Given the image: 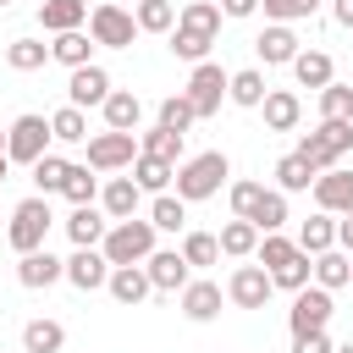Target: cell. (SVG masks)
<instances>
[{
  "mask_svg": "<svg viewBox=\"0 0 353 353\" xmlns=\"http://www.w3.org/2000/svg\"><path fill=\"white\" fill-rule=\"evenodd\" d=\"M259 6H265V17L281 22V28H292V22H303V17L320 11V0H259Z\"/></svg>",
  "mask_w": 353,
  "mask_h": 353,
  "instance_id": "bcb514c9",
  "label": "cell"
},
{
  "mask_svg": "<svg viewBox=\"0 0 353 353\" xmlns=\"http://www.w3.org/2000/svg\"><path fill=\"white\" fill-rule=\"evenodd\" d=\"M88 39L99 44V50H132V39H138V22H132V11L127 6H94L88 11Z\"/></svg>",
  "mask_w": 353,
  "mask_h": 353,
  "instance_id": "8992f818",
  "label": "cell"
},
{
  "mask_svg": "<svg viewBox=\"0 0 353 353\" xmlns=\"http://www.w3.org/2000/svg\"><path fill=\"white\" fill-rule=\"evenodd\" d=\"M259 110H265V127H270V132H292L298 116H303V99H298L292 88H265Z\"/></svg>",
  "mask_w": 353,
  "mask_h": 353,
  "instance_id": "44dd1931",
  "label": "cell"
},
{
  "mask_svg": "<svg viewBox=\"0 0 353 353\" xmlns=\"http://www.w3.org/2000/svg\"><path fill=\"white\" fill-rule=\"evenodd\" d=\"M105 132H138V116H143V99L132 88H110L105 94Z\"/></svg>",
  "mask_w": 353,
  "mask_h": 353,
  "instance_id": "ffe728a7",
  "label": "cell"
},
{
  "mask_svg": "<svg viewBox=\"0 0 353 353\" xmlns=\"http://www.w3.org/2000/svg\"><path fill=\"white\" fill-rule=\"evenodd\" d=\"M254 55H259L265 66H292V55H298V33L281 28V22H265V33L254 39Z\"/></svg>",
  "mask_w": 353,
  "mask_h": 353,
  "instance_id": "d6986e66",
  "label": "cell"
},
{
  "mask_svg": "<svg viewBox=\"0 0 353 353\" xmlns=\"http://www.w3.org/2000/svg\"><path fill=\"white\" fill-rule=\"evenodd\" d=\"M325 248H336V215H309L303 226H298V254H325Z\"/></svg>",
  "mask_w": 353,
  "mask_h": 353,
  "instance_id": "83f0119b",
  "label": "cell"
},
{
  "mask_svg": "<svg viewBox=\"0 0 353 353\" xmlns=\"http://www.w3.org/2000/svg\"><path fill=\"white\" fill-rule=\"evenodd\" d=\"M6 176H11V160H6V149H0V188H6Z\"/></svg>",
  "mask_w": 353,
  "mask_h": 353,
  "instance_id": "11a10c76",
  "label": "cell"
},
{
  "mask_svg": "<svg viewBox=\"0 0 353 353\" xmlns=\"http://www.w3.org/2000/svg\"><path fill=\"white\" fill-rule=\"evenodd\" d=\"M39 154H50V116H17L6 127V160L11 165H33Z\"/></svg>",
  "mask_w": 353,
  "mask_h": 353,
  "instance_id": "5b68a950",
  "label": "cell"
},
{
  "mask_svg": "<svg viewBox=\"0 0 353 353\" xmlns=\"http://www.w3.org/2000/svg\"><path fill=\"white\" fill-rule=\"evenodd\" d=\"M336 342L325 336V331H309V336H292V353H331Z\"/></svg>",
  "mask_w": 353,
  "mask_h": 353,
  "instance_id": "f907efd6",
  "label": "cell"
},
{
  "mask_svg": "<svg viewBox=\"0 0 353 353\" xmlns=\"http://www.w3.org/2000/svg\"><path fill=\"white\" fill-rule=\"evenodd\" d=\"M99 210H105V221H132V215L143 210V188H138L132 176H110V182L99 188Z\"/></svg>",
  "mask_w": 353,
  "mask_h": 353,
  "instance_id": "9a60e30c",
  "label": "cell"
},
{
  "mask_svg": "<svg viewBox=\"0 0 353 353\" xmlns=\"http://www.w3.org/2000/svg\"><path fill=\"white\" fill-rule=\"evenodd\" d=\"M176 28L204 33V39H221V6H210V0H188V6L176 11Z\"/></svg>",
  "mask_w": 353,
  "mask_h": 353,
  "instance_id": "f546056e",
  "label": "cell"
},
{
  "mask_svg": "<svg viewBox=\"0 0 353 353\" xmlns=\"http://www.w3.org/2000/svg\"><path fill=\"white\" fill-rule=\"evenodd\" d=\"M292 254H298V243H292V237H281V232H265V237H259V248H254V259H259L265 270H281Z\"/></svg>",
  "mask_w": 353,
  "mask_h": 353,
  "instance_id": "ee69618b",
  "label": "cell"
},
{
  "mask_svg": "<svg viewBox=\"0 0 353 353\" xmlns=\"http://www.w3.org/2000/svg\"><path fill=\"white\" fill-rule=\"evenodd\" d=\"M0 149H6V127H0Z\"/></svg>",
  "mask_w": 353,
  "mask_h": 353,
  "instance_id": "6f0895ef",
  "label": "cell"
},
{
  "mask_svg": "<svg viewBox=\"0 0 353 353\" xmlns=\"http://www.w3.org/2000/svg\"><path fill=\"white\" fill-rule=\"evenodd\" d=\"M149 226H154V232H182V226H188V204H182L176 193H154V204H149Z\"/></svg>",
  "mask_w": 353,
  "mask_h": 353,
  "instance_id": "8d00e7d4",
  "label": "cell"
},
{
  "mask_svg": "<svg viewBox=\"0 0 353 353\" xmlns=\"http://www.w3.org/2000/svg\"><path fill=\"white\" fill-rule=\"evenodd\" d=\"M105 94H110V72H105L99 61L77 66V72L66 77V105H77V110H88V105H105Z\"/></svg>",
  "mask_w": 353,
  "mask_h": 353,
  "instance_id": "4fadbf2b",
  "label": "cell"
},
{
  "mask_svg": "<svg viewBox=\"0 0 353 353\" xmlns=\"http://www.w3.org/2000/svg\"><path fill=\"white\" fill-rule=\"evenodd\" d=\"M105 232H110V221H105L99 204H77V210L66 215V237H72V248H99Z\"/></svg>",
  "mask_w": 353,
  "mask_h": 353,
  "instance_id": "ac0fdd59",
  "label": "cell"
},
{
  "mask_svg": "<svg viewBox=\"0 0 353 353\" xmlns=\"http://www.w3.org/2000/svg\"><path fill=\"white\" fill-rule=\"evenodd\" d=\"M61 347H66L61 320H28L22 325V353H61Z\"/></svg>",
  "mask_w": 353,
  "mask_h": 353,
  "instance_id": "f1b7e54d",
  "label": "cell"
},
{
  "mask_svg": "<svg viewBox=\"0 0 353 353\" xmlns=\"http://www.w3.org/2000/svg\"><path fill=\"white\" fill-rule=\"evenodd\" d=\"M248 221L259 226V237H265V232H281V226H287V193H276V188H265Z\"/></svg>",
  "mask_w": 353,
  "mask_h": 353,
  "instance_id": "d590c367",
  "label": "cell"
},
{
  "mask_svg": "<svg viewBox=\"0 0 353 353\" xmlns=\"http://www.w3.org/2000/svg\"><path fill=\"white\" fill-rule=\"evenodd\" d=\"M314 188V165L303 154H281L276 160V193H309Z\"/></svg>",
  "mask_w": 353,
  "mask_h": 353,
  "instance_id": "d6a6232c",
  "label": "cell"
},
{
  "mask_svg": "<svg viewBox=\"0 0 353 353\" xmlns=\"http://www.w3.org/2000/svg\"><path fill=\"white\" fill-rule=\"evenodd\" d=\"M6 6H11V0H0V11H6Z\"/></svg>",
  "mask_w": 353,
  "mask_h": 353,
  "instance_id": "680465c9",
  "label": "cell"
},
{
  "mask_svg": "<svg viewBox=\"0 0 353 353\" xmlns=\"http://www.w3.org/2000/svg\"><path fill=\"white\" fill-rule=\"evenodd\" d=\"M132 22H138V33H171L176 28V6L171 0H138Z\"/></svg>",
  "mask_w": 353,
  "mask_h": 353,
  "instance_id": "e575fe53",
  "label": "cell"
},
{
  "mask_svg": "<svg viewBox=\"0 0 353 353\" xmlns=\"http://www.w3.org/2000/svg\"><path fill=\"white\" fill-rule=\"evenodd\" d=\"M226 77H232V72H221L215 61H199V66H193V77H188L182 99L193 105V116H199V121L221 110V99H226Z\"/></svg>",
  "mask_w": 353,
  "mask_h": 353,
  "instance_id": "52a82bcc",
  "label": "cell"
},
{
  "mask_svg": "<svg viewBox=\"0 0 353 353\" xmlns=\"http://www.w3.org/2000/svg\"><path fill=\"white\" fill-rule=\"evenodd\" d=\"M347 276H353V254H342V248L314 254V270H309V281H314V287L336 292V287H347Z\"/></svg>",
  "mask_w": 353,
  "mask_h": 353,
  "instance_id": "484cf974",
  "label": "cell"
},
{
  "mask_svg": "<svg viewBox=\"0 0 353 353\" xmlns=\"http://www.w3.org/2000/svg\"><path fill=\"white\" fill-rule=\"evenodd\" d=\"M127 176H132L143 193H165L171 176H176V165H165V160H154V154H138V160L127 165Z\"/></svg>",
  "mask_w": 353,
  "mask_h": 353,
  "instance_id": "1f68e13d",
  "label": "cell"
},
{
  "mask_svg": "<svg viewBox=\"0 0 353 353\" xmlns=\"http://www.w3.org/2000/svg\"><path fill=\"white\" fill-rule=\"evenodd\" d=\"M320 121H353V83H325L320 88Z\"/></svg>",
  "mask_w": 353,
  "mask_h": 353,
  "instance_id": "60d3db41",
  "label": "cell"
},
{
  "mask_svg": "<svg viewBox=\"0 0 353 353\" xmlns=\"http://www.w3.org/2000/svg\"><path fill=\"white\" fill-rule=\"evenodd\" d=\"M221 303H226V292H221V281H210V276H193V281L182 287V314H188L193 325H210V320L221 314Z\"/></svg>",
  "mask_w": 353,
  "mask_h": 353,
  "instance_id": "5bb4252c",
  "label": "cell"
},
{
  "mask_svg": "<svg viewBox=\"0 0 353 353\" xmlns=\"http://www.w3.org/2000/svg\"><path fill=\"white\" fill-rule=\"evenodd\" d=\"M336 248H342V254H353V215H342V221H336Z\"/></svg>",
  "mask_w": 353,
  "mask_h": 353,
  "instance_id": "db71d44e",
  "label": "cell"
},
{
  "mask_svg": "<svg viewBox=\"0 0 353 353\" xmlns=\"http://www.w3.org/2000/svg\"><path fill=\"white\" fill-rule=\"evenodd\" d=\"M50 61V44H39V39H11L6 44V66L11 72H39Z\"/></svg>",
  "mask_w": 353,
  "mask_h": 353,
  "instance_id": "f35d334b",
  "label": "cell"
},
{
  "mask_svg": "<svg viewBox=\"0 0 353 353\" xmlns=\"http://www.w3.org/2000/svg\"><path fill=\"white\" fill-rule=\"evenodd\" d=\"M61 193L72 199V210H77V204H94V199H99V176H94L88 165H66V182H61Z\"/></svg>",
  "mask_w": 353,
  "mask_h": 353,
  "instance_id": "b9f144b4",
  "label": "cell"
},
{
  "mask_svg": "<svg viewBox=\"0 0 353 353\" xmlns=\"http://www.w3.org/2000/svg\"><path fill=\"white\" fill-rule=\"evenodd\" d=\"M226 176H232V160L221 149H204V154H188L171 182H176V199L182 204H199V199H215Z\"/></svg>",
  "mask_w": 353,
  "mask_h": 353,
  "instance_id": "6da1fadb",
  "label": "cell"
},
{
  "mask_svg": "<svg viewBox=\"0 0 353 353\" xmlns=\"http://www.w3.org/2000/svg\"><path fill=\"white\" fill-rule=\"evenodd\" d=\"M254 11H259V0H221V17H232V22H243Z\"/></svg>",
  "mask_w": 353,
  "mask_h": 353,
  "instance_id": "816d5d0a",
  "label": "cell"
},
{
  "mask_svg": "<svg viewBox=\"0 0 353 353\" xmlns=\"http://www.w3.org/2000/svg\"><path fill=\"white\" fill-rule=\"evenodd\" d=\"M50 226H55V215H50V199H44V193H33V199H22V204L11 210V226H6V243H11L17 254H33V248H44V237H50Z\"/></svg>",
  "mask_w": 353,
  "mask_h": 353,
  "instance_id": "277c9868",
  "label": "cell"
},
{
  "mask_svg": "<svg viewBox=\"0 0 353 353\" xmlns=\"http://www.w3.org/2000/svg\"><path fill=\"white\" fill-rule=\"evenodd\" d=\"M88 22V0H39V28L44 33H72Z\"/></svg>",
  "mask_w": 353,
  "mask_h": 353,
  "instance_id": "603a6c76",
  "label": "cell"
},
{
  "mask_svg": "<svg viewBox=\"0 0 353 353\" xmlns=\"http://www.w3.org/2000/svg\"><path fill=\"white\" fill-rule=\"evenodd\" d=\"M292 77H298L303 88H314V94H320L325 83H336V66H331V55H325V50H298V55H292Z\"/></svg>",
  "mask_w": 353,
  "mask_h": 353,
  "instance_id": "d4e9b609",
  "label": "cell"
},
{
  "mask_svg": "<svg viewBox=\"0 0 353 353\" xmlns=\"http://www.w3.org/2000/svg\"><path fill=\"white\" fill-rule=\"evenodd\" d=\"M347 287H353V276H347Z\"/></svg>",
  "mask_w": 353,
  "mask_h": 353,
  "instance_id": "91938a15",
  "label": "cell"
},
{
  "mask_svg": "<svg viewBox=\"0 0 353 353\" xmlns=\"http://www.w3.org/2000/svg\"><path fill=\"white\" fill-rule=\"evenodd\" d=\"M50 138H55V143H83V138H88V116H83L77 105H61V110L50 116Z\"/></svg>",
  "mask_w": 353,
  "mask_h": 353,
  "instance_id": "ab89813d",
  "label": "cell"
},
{
  "mask_svg": "<svg viewBox=\"0 0 353 353\" xmlns=\"http://www.w3.org/2000/svg\"><path fill=\"white\" fill-rule=\"evenodd\" d=\"M331 22L336 28H353V0H331Z\"/></svg>",
  "mask_w": 353,
  "mask_h": 353,
  "instance_id": "f5cc1de1",
  "label": "cell"
},
{
  "mask_svg": "<svg viewBox=\"0 0 353 353\" xmlns=\"http://www.w3.org/2000/svg\"><path fill=\"white\" fill-rule=\"evenodd\" d=\"M66 281H72L77 292H99V287L110 281L105 254H99V248H72V259H66Z\"/></svg>",
  "mask_w": 353,
  "mask_h": 353,
  "instance_id": "e0dca14e",
  "label": "cell"
},
{
  "mask_svg": "<svg viewBox=\"0 0 353 353\" xmlns=\"http://www.w3.org/2000/svg\"><path fill=\"white\" fill-rule=\"evenodd\" d=\"M143 276H149L154 292H182V287L193 281V270H188V259H182L176 248H154V254L143 259Z\"/></svg>",
  "mask_w": 353,
  "mask_h": 353,
  "instance_id": "8fae6325",
  "label": "cell"
},
{
  "mask_svg": "<svg viewBox=\"0 0 353 353\" xmlns=\"http://www.w3.org/2000/svg\"><path fill=\"white\" fill-rule=\"evenodd\" d=\"M94 50H99V44H94L83 28H72V33H55V44H50V61H61L66 72H77V66H88V61H94Z\"/></svg>",
  "mask_w": 353,
  "mask_h": 353,
  "instance_id": "cb8c5ba5",
  "label": "cell"
},
{
  "mask_svg": "<svg viewBox=\"0 0 353 353\" xmlns=\"http://www.w3.org/2000/svg\"><path fill=\"white\" fill-rule=\"evenodd\" d=\"M314 204H320V215H353V171L347 165L320 171L314 176Z\"/></svg>",
  "mask_w": 353,
  "mask_h": 353,
  "instance_id": "7c38bea8",
  "label": "cell"
},
{
  "mask_svg": "<svg viewBox=\"0 0 353 353\" xmlns=\"http://www.w3.org/2000/svg\"><path fill=\"white\" fill-rule=\"evenodd\" d=\"M215 243H221V254H226V259H248V254L259 248V226H254V221H237V215H232V221H226V226L215 232Z\"/></svg>",
  "mask_w": 353,
  "mask_h": 353,
  "instance_id": "4316f807",
  "label": "cell"
},
{
  "mask_svg": "<svg viewBox=\"0 0 353 353\" xmlns=\"http://www.w3.org/2000/svg\"><path fill=\"white\" fill-rule=\"evenodd\" d=\"M270 270L265 265H237L232 270V281H226V303H237V309H265L270 303Z\"/></svg>",
  "mask_w": 353,
  "mask_h": 353,
  "instance_id": "30bf717a",
  "label": "cell"
},
{
  "mask_svg": "<svg viewBox=\"0 0 353 353\" xmlns=\"http://www.w3.org/2000/svg\"><path fill=\"white\" fill-rule=\"evenodd\" d=\"M132 160H138L132 132H94L88 138V171H127Z\"/></svg>",
  "mask_w": 353,
  "mask_h": 353,
  "instance_id": "ba28073f",
  "label": "cell"
},
{
  "mask_svg": "<svg viewBox=\"0 0 353 353\" xmlns=\"http://www.w3.org/2000/svg\"><path fill=\"white\" fill-rule=\"evenodd\" d=\"M66 165H72V160H61V154H39V160H33V188H39L44 199H50V193H61Z\"/></svg>",
  "mask_w": 353,
  "mask_h": 353,
  "instance_id": "7bdbcfd3",
  "label": "cell"
},
{
  "mask_svg": "<svg viewBox=\"0 0 353 353\" xmlns=\"http://www.w3.org/2000/svg\"><path fill=\"white\" fill-rule=\"evenodd\" d=\"M176 254L188 259V270H210V265L221 259V243H215V232H188Z\"/></svg>",
  "mask_w": 353,
  "mask_h": 353,
  "instance_id": "74e56055",
  "label": "cell"
},
{
  "mask_svg": "<svg viewBox=\"0 0 353 353\" xmlns=\"http://www.w3.org/2000/svg\"><path fill=\"white\" fill-rule=\"evenodd\" d=\"M199 116H193V105L182 99V94H171V99H160V127H171V132H188Z\"/></svg>",
  "mask_w": 353,
  "mask_h": 353,
  "instance_id": "c3c4849f",
  "label": "cell"
},
{
  "mask_svg": "<svg viewBox=\"0 0 353 353\" xmlns=\"http://www.w3.org/2000/svg\"><path fill=\"white\" fill-rule=\"evenodd\" d=\"M17 281L22 287H55V281H66V259H55L50 248H33V254H17Z\"/></svg>",
  "mask_w": 353,
  "mask_h": 353,
  "instance_id": "2e32d148",
  "label": "cell"
},
{
  "mask_svg": "<svg viewBox=\"0 0 353 353\" xmlns=\"http://www.w3.org/2000/svg\"><path fill=\"white\" fill-rule=\"evenodd\" d=\"M210 44H215V39H204V33H188V28H171V55H176V61H193V66H199V61L210 55Z\"/></svg>",
  "mask_w": 353,
  "mask_h": 353,
  "instance_id": "7dc6e473",
  "label": "cell"
},
{
  "mask_svg": "<svg viewBox=\"0 0 353 353\" xmlns=\"http://www.w3.org/2000/svg\"><path fill=\"white\" fill-rule=\"evenodd\" d=\"M331 353H353V336H347V342H336V347H331Z\"/></svg>",
  "mask_w": 353,
  "mask_h": 353,
  "instance_id": "9f6ffc18",
  "label": "cell"
},
{
  "mask_svg": "<svg viewBox=\"0 0 353 353\" xmlns=\"http://www.w3.org/2000/svg\"><path fill=\"white\" fill-rule=\"evenodd\" d=\"M99 254H105V265H143V259L154 254V226H149V215L110 221V232H105Z\"/></svg>",
  "mask_w": 353,
  "mask_h": 353,
  "instance_id": "7a4b0ae2",
  "label": "cell"
},
{
  "mask_svg": "<svg viewBox=\"0 0 353 353\" xmlns=\"http://www.w3.org/2000/svg\"><path fill=\"white\" fill-rule=\"evenodd\" d=\"M105 292L116 298V303H127V309H138L154 287H149V276H143V265H110V281H105Z\"/></svg>",
  "mask_w": 353,
  "mask_h": 353,
  "instance_id": "7402d4cb",
  "label": "cell"
},
{
  "mask_svg": "<svg viewBox=\"0 0 353 353\" xmlns=\"http://www.w3.org/2000/svg\"><path fill=\"white\" fill-rule=\"evenodd\" d=\"M292 154H303V160L314 165V176H320V171H336L342 154H353V121H320L314 132L298 138Z\"/></svg>",
  "mask_w": 353,
  "mask_h": 353,
  "instance_id": "3957f363",
  "label": "cell"
},
{
  "mask_svg": "<svg viewBox=\"0 0 353 353\" xmlns=\"http://www.w3.org/2000/svg\"><path fill=\"white\" fill-rule=\"evenodd\" d=\"M259 193H265L259 182H232V215H237V221H248V215H254V204H259Z\"/></svg>",
  "mask_w": 353,
  "mask_h": 353,
  "instance_id": "681fc988",
  "label": "cell"
},
{
  "mask_svg": "<svg viewBox=\"0 0 353 353\" xmlns=\"http://www.w3.org/2000/svg\"><path fill=\"white\" fill-rule=\"evenodd\" d=\"M325 320H331V292L325 287H303V292H292V309H287V325H292V336H309V331H325Z\"/></svg>",
  "mask_w": 353,
  "mask_h": 353,
  "instance_id": "9c48e42d",
  "label": "cell"
},
{
  "mask_svg": "<svg viewBox=\"0 0 353 353\" xmlns=\"http://www.w3.org/2000/svg\"><path fill=\"white\" fill-rule=\"evenodd\" d=\"M226 99H232V105H243V110H259V99H265V77H259L254 66L232 72V77H226Z\"/></svg>",
  "mask_w": 353,
  "mask_h": 353,
  "instance_id": "836d02e7",
  "label": "cell"
},
{
  "mask_svg": "<svg viewBox=\"0 0 353 353\" xmlns=\"http://www.w3.org/2000/svg\"><path fill=\"white\" fill-rule=\"evenodd\" d=\"M309 270H314V259H309V254H292L281 270H270V287H281V292H303V287H309Z\"/></svg>",
  "mask_w": 353,
  "mask_h": 353,
  "instance_id": "f6af8a7d",
  "label": "cell"
},
{
  "mask_svg": "<svg viewBox=\"0 0 353 353\" xmlns=\"http://www.w3.org/2000/svg\"><path fill=\"white\" fill-rule=\"evenodd\" d=\"M138 154H154V160H165V165H182V132H171V127H149L143 138H138Z\"/></svg>",
  "mask_w": 353,
  "mask_h": 353,
  "instance_id": "4dcf8cb0",
  "label": "cell"
}]
</instances>
